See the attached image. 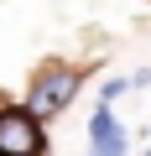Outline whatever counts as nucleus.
<instances>
[{"label":"nucleus","mask_w":151,"mask_h":156,"mask_svg":"<svg viewBox=\"0 0 151 156\" xmlns=\"http://www.w3.org/2000/svg\"><path fill=\"white\" fill-rule=\"evenodd\" d=\"M89 156H125V130L115 125V109L110 104H99L94 109V120H89Z\"/></svg>","instance_id":"nucleus-3"},{"label":"nucleus","mask_w":151,"mask_h":156,"mask_svg":"<svg viewBox=\"0 0 151 156\" xmlns=\"http://www.w3.org/2000/svg\"><path fill=\"white\" fill-rule=\"evenodd\" d=\"M78 89H84V73H78V68H68V62H47V68L31 78V89H26V109H31L37 120L63 115L73 99H78Z\"/></svg>","instance_id":"nucleus-1"},{"label":"nucleus","mask_w":151,"mask_h":156,"mask_svg":"<svg viewBox=\"0 0 151 156\" xmlns=\"http://www.w3.org/2000/svg\"><path fill=\"white\" fill-rule=\"evenodd\" d=\"M0 156H47L42 120L26 104H5L0 109Z\"/></svg>","instance_id":"nucleus-2"},{"label":"nucleus","mask_w":151,"mask_h":156,"mask_svg":"<svg viewBox=\"0 0 151 156\" xmlns=\"http://www.w3.org/2000/svg\"><path fill=\"white\" fill-rule=\"evenodd\" d=\"M146 156H151V151H146Z\"/></svg>","instance_id":"nucleus-4"}]
</instances>
